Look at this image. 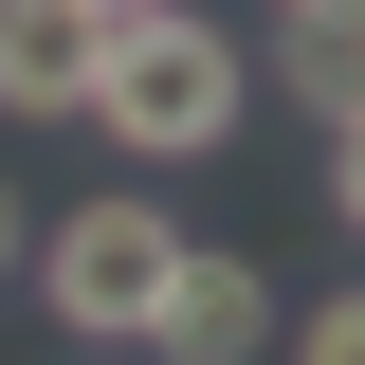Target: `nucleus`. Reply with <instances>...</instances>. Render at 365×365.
I'll use <instances>...</instances> for the list:
<instances>
[{"instance_id": "6", "label": "nucleus", "mask_w": 365, "mask_h": 365, "mask_svg": "<svg viewBox=\"0 0 365 365\" xmlns=\"http://www.w3.org/2000/svg\"><path fill=\"white\" fill-rule=\"evenodd\" d=\"M292 365H365V292H329V311H292Z\"/></svg>"}, {"instance_id": "8", "label": "nucleus", "mask_w": 365, "mask_h": 365, "mask_svg": "<svg viewBox=\"0 0 365 365\" xmlns=\"http://www.w3.org/2000/svg\"><path fill=\"white\" fill-rule=\"evenodd\" d=\"M0 274H19V182H0Z\"/></svg>"}, {"instance_id": "1", "label": "nucleus", "mask_w": 365, "mask_h": 365, "mask_svg": "<svg viewBox=\"0 0 365 365\" xmlns=\"http://www.w3.org/2000/svg\"><path fill=\"white\" fill-rule=\"evenodd\" d=\"M237 110H256V73H237V37H201V0H128L91 37V128L128 165H220Z\"/></svg>"}, {"instance_id": "7", "label": "nucleus", "mask_w": 365, "mask_h": 365, "mask_svg": "<svg viewBox=\"0 0 365 365\" xmlns=\"http://www.w3.org/2000/svg\"><path fill=\"white\" fill-rule=\"evenodd\" d=\"M329 220L365 237V110H347V128H329Z\"/></svg>"}, {"instance_id": "4", "label": "nucleus", "mask_w": 365, "mask_h": 365, "mask_svg": "<svg viewBox=\"0 0 365 365\" xmlns=\"http://www.w3.org/2000/svg\"><path fill=\"white\" fill-rule=\"evenodd\" d=\"M91 0H0V110L19 128H55V110H91Z\"/></svg>"}, {"instance_id": "9", "label": "nucleus", "mask_w": 365, "mask_h": 365, "mask_svg": "<svg viewBox=\"0 0 365 365\" xmlns=\"http://www.w3.org/2000/svg\"><path fill=\"white\" fill-rule=\"evenodd\" d=\"M91 19H128V0H91Z\"/></svg>"}, {"instance_id": "2", "label": "nucleus", "mask_w": 365, "mask_h": 365, "mask_svg": "<svg viewBox=\"0 0 365 365\" xmlns=\"http://www.w3.org/2000/svg\"><path fill=\"white\" fill-rule=\"evenodd\" d=\"M55 292V329H110V347H146V311H165V274H182V220L165 201H73L55 237H19Z\"/></svg>"}, {"instance_id": "10", "label": "nucleus", "mask_w": 365, "mask_h": 365, "mask_svg": "<svg viewBox=\"0 0 365 365\" xmlns=\"http://www.w3.org/2000/svg\"><path fill=\"white\" fill-rule=\"evenodd\" d=\"M256 19H292V0H256Z\"/></svg>"}, {"instance_id": "3", "label": "nucleus", "mask_w": 365, "mask_h": 365, "mask_svg": "<svg viewBox=\"0 0 365 365\" xmlns=\"http://www.w3.org/2000/svg\"><path fill=\"white\" fill-rule=\"evenodd\" d=\"M256 347H274V274H256V256H201V237H182L165 311H146V365H256Z\"/></svg>"}, {"instance_id": "5", "label": "nucleus", "mask_w": 365, "mask_h": 365, "mask_svg": "<svg viewBox=\"0 0 365 365\" xmlns=\"http://www.w3.org/2000/svg\"><path fill=\"white\" fill-rule=\"evenodd\" d=\"M274 91H292L311 128H347L365 110V0H292V19H274Z\"/></svg>"}]
</instances>
